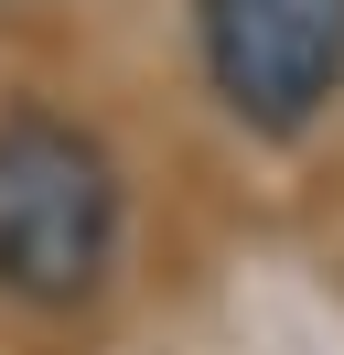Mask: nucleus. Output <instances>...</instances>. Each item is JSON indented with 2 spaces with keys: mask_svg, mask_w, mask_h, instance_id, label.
<instances>
[{
  "mask_svg": "<svg viewBox=\"0 0 344 355\" xmlns=\"http://www.w3.org/2000/svg\"><path fill=\"white\" fill-rule=\"evenodd\" d=\"M205 87L237 130L301 140L344 97V0H194Z\"/></svg>",
  "mask_w": 344,
  "mask_h": 355,
  "instance_id": "obj_2",
  "label": "nucleus"
},
{
  "mask_svg": "<svg viewBox=\"0 0 344 355\" xmlns=\"http://www.w3.org/2000/svg\"><path fill=\"white\" fill-rule=\"evenodd\" d=\"M119 269V162L54 108L0 119V291L33 312H76Z\"/></svg>",
  "mask_w": 344,
  "mask_h": 355,
  "instance_id": "obj_1",
  "label": "nucleus"
}]
</instances>
